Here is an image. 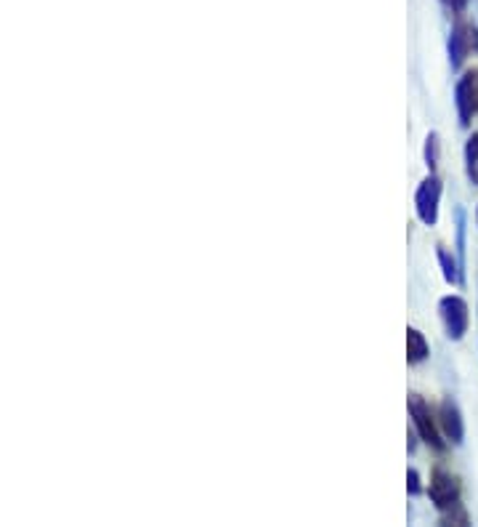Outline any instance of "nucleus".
Wrapping results in <instances>:
<instances>
[{
  "label": "nucleus",
  "mask_w": 478,
  "mask_h": 527,
  "mask_svg": "<svg viewBox=\"0 0 478 527\" xmlns=\"http://www.w3.org/2000/svg\"><path fill=\"white\" fill-rule=\"evenodd\" d=\"M474 83H476V109H478V72H474Z\"/></svg>",
  "instance_id": "nucleus-13"
},
{
  "label": "nucleus",
  "mask_w": 478,
  "mask_h": 527,
  "mask_svg": "<svg viewBox=\"0 0 478 527\" xmlns=\"http://www.w3.org/2000/svg\"><path fill=\"white\" fill-rule=\"evenodd\" d=\"M457 106H460V117L463 123H471L476 109V83H474V72L465 75L457 86Z\"/></svg>",
  "instance_id": "nucleus-6"
},
{
  "label": "nucleus",
  "mask_w": 478,
  "mask_h": 527,
  "mask_svg": "<svg viewBox=\"0 0 478 527\" xmlns=\"http://www.w3.org/2000/svg\"><path fill=\"white\" fill-rule=\"evenodd\" d=\"M478 48V32L476 27H471V24H463V27H457V32L452 35V56H455V62H463L471 51H476Z\"/></svg>",
  "instance_id": "nucleus-5"
},
{
  "label": "nucleus",
  "mask_w": 478,
  "mask_h": 527,
  "mask_svg": "<svg viewBox=\"0 0 478 527\" xmlns=\"http://www.w3.org/2000/svg\"><path fill=\"white\" fill-rule=\"evenodd\" d=\"M441 423H444V431L452 442H460L463 439V421H460V413L452 403H444L441 408Z\"/></svg>",
  "instance_id": "nucleus-7"
},
{
  "label": "nucleus",
  "mask_w": 478,
  "mask_h": 527,
  "mask_svg": "<svg viewBox=\"0 0 478 527\" xmlns=\"http://www.w3.org/2000/svg\"><path fill=\"white\" fill-rule=\"evenodd\" d=\"M407 357H409V362H423L428 357V344H425L423 333L415 327L407 330Z\"/></svg>",
  "instance_id": "nucleus-8"
},
{
  "label": "nucleus",
  "mask_w": 478,
  "mask_h": 527,
  "mask_svg": "<svg viewBox=\"0 0 478 527\" xmlns=\"http://www.w3.org/2000/svg\"><path fill=\"white\" fill-rule=\"evenodd\" d=\"M409 490H412V493H417V490H420V485H417V474H415V472H409Z\"/></svg>",
  "instance_id": "nucleus-12"
},
{
  "label": "nucleus",
  "mask_w": 478,
  "mask_h": 527,
  "mask_svg": "<svg viewBox=\"0 0 478 527\" xmlns=\"http://www.w3.org/2000/svg\"><path fill=\"white\" fill-rule=\"evenodd\" d=\"M465 155H468V176H471V179L478 184V133L471 139V141H468Z\"/></svg>",
  "instance_id": "nucleus-9"
},
{
  "label": "nucleus",
  "mask_w": 478,
  "mask_h": 527,
  "mask_svg": "<svg viewBox=\"0 0 478 527\" xmlns=\"http://www.w3.org/2000/svg\"><path fill=\"white\" fill-rule=\"evenodd\" d=\"M444 5H447L449 11H463V8L468 5V0H444Z\"/></svg>",
  "instance_id": "nucleus-11"
},
{
  "label": "nucleus",
  "mask_w": 478,
  "mask_h": 527,
  "mask_svg": "<svg viewBox=\"0 0 478 527\" xmlns=\"http://www.w3.org/2000/svg\"><path fill=\"white\" fill-rule=\"evenodd\" d=\"M409 413H412V421H415V426H417L420 439H423V442H428L431 447L441 450V447H444V442L439 439V429H436V423H433L431 408H428L420 397H412V400H409Z\"/></svg>",
  "instance_id": "nucleus-2"
},
{
  "label": "nucleus",
  "mask_w": 478,
  "mask_h": 527,
  "mask_svg": "<svg viewBox=\"0 0 478 527\" xmlns=\"http://www.w3.org/2000/svg\"><path fill=\"white\" fill-rule=\"evenodd\" d=\"M441 261H444V267H447V280H455L457 275H455V264H449V259H447V253L441 251Z\"/></svg>",
  "instance_id": "nucleus-10"
},
{
  "label": "nucleus",
  "mask_w": 478,
  "mask_h": 527,
  "mask_svg": "<svg viewBox=\"0 0 478 527\" xmlns=\"http://www.w3.org/2000/svg\"><path fill=\"white\" fill-rule=\"evenodd\" d=\"M439 198H441V184L439 179H425L417 190V216L425 221V224H436V216H439Z\"/></svg>",
  "instance_id": "nucleus-4"
},
{
  "label": "nucleus",
  "mask_w": 478,
  "mask_h": 527,
  "mask_svg": "<svg viewBox=\"0 0 478 527\" xmlns=\"http://www.w3.org/2000/svg\"><path fill=\"white\" fill-rule=\"evenodd\" d=\"M441 317L447 325V333L452 338H463V333L468 330V304L457 296H447L441 299Z\"/></svg>",
  "instance_id": "nucleus-3"
},
{
  "label": "nucleus",
  "mask_w": 478,
  "mask_h": 527,
  "mask_svg": "<svg viewBox=\"0 0 478 527\" xmlns=\"http://www.w3.org/2000/svg\"><path fill=\"white\" fill-rule=\"evenodd\" d=\"M428 493H431V501L436 504V509L447 512V509H455V506H457L460 485H457V480H455L452 474H447V472L436 469V472H433V477H431V488H428Z\"/></svg>",
  "instance_id": "nucleus-1"
}]
</instances>
